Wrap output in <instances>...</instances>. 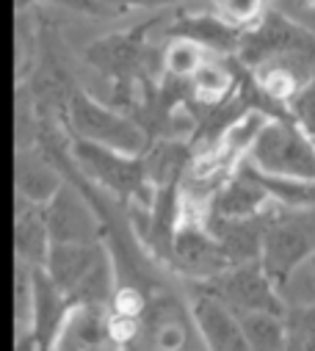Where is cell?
I'll return each instance as SVG.
<instances>
[{"label":"cell","mask_w":315,"mask_h":351,"mask_svg":"<svg viewBox=\"0 0 315 351\" xmlns=\"http://www.w3.org/2000/svg\"><path fill=\"white\" fill-rule=\"evenodd\" d=\"M47 274L53 282L72 296V302H92L111 307L116 293V271L111 252L100 241L86 243H53L47 263Z\"/></svg>","instance_id":"6da1fadb"},{"label":"cell","mask_w":315,"mask_h":351,"mask_svg":"<svg viewBox=\"0 0 315 351\" xmlns=\"http://www.w3.org/2000/svg\"><path fill=\"white\" fill-rule=\"evenodd\" d=\"M315 252V205L310 208H285L271 205L266 216V241H263V269L271 280L285 288L293 271Z\"/></svg>","instance_id":"7a4b0ae2"},{"label":"cell","mask_w":315,"mask_h":351,"mask_svg":"<svg viewBox=\"0 0 315 351\" xmlns=\"http://www.w3.org/2000/svg\"><path fill=\"white\" fill-rule=\"evenodd\" d=\"M64 125L75 138L105 144V147H114V149L130 152V155H144V149L152 141L147 128L133 114L111 108V106L89 97L84 89H77L72 95L66 114H64Z\"/></svg>","instance_id":"3957f363"},{"label":"cell","mask_w":315,"mask_h":351,"mask_svg":"<svg viewBox=\"0 0 315 351\" xmlns=\"http://www.w3.org/2000/svg\"><path fill=\"white\" fill-rule=\"evenodd\" d=\"M69 152L84 178L114 191L119 199H125V202L155 199V186L147 180V169H144L141 155L119 152L114 147L94 144L86 138H75V136H72Z\"/></svg>","instance_id":"277c9868"},{"label":"cell","mask_w":315,"mask_h":351,"mask_svg":"<svg viewBox=\"0 0 315 351\" xmlns=\"http://www.w3.org/2000/svg\"><path fill=\"white\" fill-rule=\"evenodd\" d=\"M247 160L274 178L315 183V138L307 136L288 114L268 119Z\"/></svg>","instance_id":"5b68a950"},{"label":"cell","mask_w":315,"mask_h":351,"mask_svg":"<svg viewBox=\"0 0 315 351\" xmlns=\"http://www.w3.org/2000/svg\"><path fill=\"white\" fill-rule=\"evenodd\" d=\"M166 263L172 266V271L194 282L210 280L224 269H229L221 241L207 227V216L205 213L199 216V210H194V205H188L186 199H183V216L175 230Z\"/></svg>","instance_id":"8992f818"},{"label":"cell","mask_w":315,"mask_h":351,"mask_svg":"<svg viewBox=\"0 0 315 351\" xmlns=\"http://www.w3.org/2000/svg\"><path fill=\"white\" fill-rule=\"evenodd\" d=\"M199 291H207L227 302L235 313H252V310H271L285 313L288 302L279 291V285L271 280V274L263 269V263H235L221 274L197 282Z\"/></svg>","instance_id":"52a82bcc"},{"label":"cell","mask_w":315,"mask_h":351,"mask_svg":"<svg viewBox=\"0 0 315 351\" xmlns=\"http://www.w3.org/2000/svg\"><path fill=\"white\" fill-rule=\"evenodd\" d=\"M304 50H315V34L310 28L293 23L282 12L268 9L266 17L260 20V25L244 34V45H241L238 58L247 66H255L266 58L288 56V53H304Z\"/></svg>","instance_id":"ba28073f"},{"label":"cell","mask_w":315,"mask_h":351,"mask_svg":"<svg viewBox=\"0 0 315 351\" xmlns=\"http://www.w3.org/2000/svg\"><path fill=\"white\" fill-rule=\"evenodd\" d=\"M247 64L238 56H207L205 64L186 80L188 108L216 111L235 103L241 92V77Z\"/></svg>","instance_id":"9c48e42d"},{"label":"cell","mask_w":315,"mask_h":351,"mask_svg":"<svg viewBox=\"0 0 315 351\" xmlns=\"http://www.w3.org/2000/svg\"><path fill=\"white\" fill-rule=\"evenodd\" d=\"M188 318H191L194 332L202 346H207L213 351H244L247 348L241 315L227 302H221L218 296L197 288V293L188 304Z\"/></svg>","instance_id":"30bf717a"},{"label":"cell","mask_w":315,"mask_h":351,"mask_svg":"<svg viewBox=\"0 0 315 351\" xmlns=\"http://www.w3.org/2000/svg\"><path fill=\"white\" fill-rule=\"evenodd\" d=\"M47 227L53 235V243H86V241H100L103 227L86 202L84 191L64 183L61 191L45 205Z\"/></svg>","instance_id":"8fae6325"},{"label":"cell","mask_w":315,"mask_h":351,"mask_svg":"<svg viewBox=\"0 0 315 351\" xmlns=\"http://www.w3.org/2000/svg\"><path fill=\"white\" fill-rule=\"evenodd\" d=\"M274 205L268 189L263 186L257 169L244 158L238 163L227 183L216 191L210 210L213 216H224V219H247V216H260Z\"/></svg>","instance_id":"7c38bea8"},{"label":"cell","mask_w":315,"mask_h":351,"mask_svg":"<svg viewBox=\"0 0 315 351\" xmlns=\"http://www.w3.org/2000/svg\"><path fill=\"white\" fill-rule=\"evenodd\" d=\"M69 307H72V296L53 282L45 266H36L34 269V324H31V335L20 348H53Z\"/></svg>","instance_id":"4fadbf2b"},{"label":"cell","mask_w":315,"mask_h":351,"mask_svg":"<svg viewBox=\"0 0 315 351\" xmlns=\"http://www.w3.org/2000/svg\"><path fill=\"white\" fill-rule=\"evenodd\" d=\"M161 34H164V39H175V36L191 39V42L202 45L210 56H238L241 45H244V31L224 23L216 12H210V14H175L172 20L166 17Z\"/></svg>","instance_id":"5bb4252c"},{"label":"cell","mask_w":315,"mask_h":351,"mask_svg":"<svg viewBox=\"0 0 315 351\" xmlns=\"http://www.w3.org/2000/svg\"><path fill=\"white\" fill-rule=\"evenodd\" d=\"M58 155L45 147H17L14 158V189L17 197L47 205L64 186Z\"/></svg>","instance_id":"9a60e30c"},{"label":"cell","mask_w":315,"mask_h":351,"mask_svg":"<svg viewBox=\"0 0 315 351\" xmlns=\"http://www.w3.org/2000/svg\"><path fill=\"white\" fill-rule=\"evenodd\" d=\"M266 216L268 210L260 216H247V219H224V216L207 213V227L221 241V249L229 260V266H235V263H257L263 257Z\"/></svg>","instance_id":"2e32d148"},{"label":"cell","mask_w":315,"mask_h":351,"mask_svg":"<svg viewBox=\"0 0 315 351\" xmlns=\"http://www.w3.org/2000/svg\"><path fill=\"white\" fill-rule=\"evenodd\" d=\"M111 340V307L72 302L53 348H100Z\"/></svg>","instance_id":"e0dca14e"},{"label":"cell","mask_w":315,"mask_h":351,"mask_svg":"<svg viewBox=\"0 0 315 351\" xmlns=\"http://www.w3.org/2000/svg\"><path fill=\"white\" fill-rule=\"evenodd\" d=\"M53 246V235L47 227L45 205L17 197L14 205V260L28 266H45Z\"/></svg>","instance_id":"ac0fdd59"},{"label":"cell","mask_w":315,"mask_h":351,"mask_svg":"<svg viewBox=\"0 0 315 351\" xmlns=\"http://www.w3.org/2000/svg\"><path fill=\"white\" fill-rule=\"evenodd\" d=\"M144 169H147V180L155 189H166V186H180L186 180V171L191 169V147L180 136H158L149 141L144 149Z\"/></svg>","instance_id":"d6986e66"},{"label":"cell","mask_w":315,"mask_h":351,"mask_svg":"<svg viewBox=\"0 0 315 351\" xmlns=\"http://www.w3.org/2000/svg\"><path fill=\"white\" fill-rule=\"evenodd\" d=\"M268 119H271V114L263 111V108H247V111H241L238 117H235L224 128V133L218 138V149L224 155H229L232 160H244L249 155V149L255 147L260 130L268 125Z\"/></svg>","instance_id":"ffe728a7"},{"label":"cell","mask_w":315,"mask_h":351,"mask_svg":"<svg viewBox=\"0 0 315 351\" xmlns=\"http://www.w3.org/2000/svg\"><path fill=\"white\" fill-rule=\"evenodd\" d=\"M241 326H244L247 348H257V351H279V348H288L285 313H271V310L241 313Z\"/></svg>","instance_id":"44dd1931"},{"label":"cell","mask_w":315,"mask_h":351,"mask_svg":"<svg viewBox=\"0 0 315 351\" xmlns=\"http://www.w3.org/2000/svg\"><path fill=\"white\" fill-rule=\"evenodd\" d=\"M210 53L191 42V39H183V36H175V39H166V45H161V61H164V75L166 77H175V80H188L207 58Z\"/></svg>","instance_id":"7402d4cb"},{"label":"cell","mask_w":315,"mask_h":351,"mask_svg":"<svg viewBox=\"0 0 315 351\" xmlns=\"http://www.w3.org/2000/svg\"><path fill=\"white\" fill-rule=\"evenodd\" d=\"M34 269L23 260H14V335L17 348L31 335L34 324Z\"/></svg>","instance_id":"603a6c76"},{"label":"cell","mask_w":315,"mask_h":351,"mask_svg":"<svg viewBox=\"0 0 315 351\" xmlns=\"http://www.w3.org/2000/svg\"><path fill=\"white\" fill-rule=\"evenodd\" d=\"M285 326H288V348L315 351V299L290 302L285 307Z\"/></svg>","instance_id":"cb8c5ba5"},{"label":"cell","mask_w":315,"mask_h":351,"mask_svg":"<svg viewBox=\"0 0 315 351\" xmlns=\"http://www.w3.org/2000/svg\"><path fill=\"white\" fill-rule=\"evenodd\" d=\"M213 12L238 31H252L266 17V0H210Z\"/></svg>","instance_id":"d4e9b609"},{"label":"cell","mask_w":315,"mask_h":351,"mask_svg":"<svg viewBox=\"0 0 315 351\" xmlns=\"http://www.w3.org/2000/svg\"><path fill=\"white\" fill-rule=\"evenodd\" d=\"M285 111L307 136L315 138V77H310L301 89L288 100Z\"/></svg>","instance_id":"484cf974"},{"label":"cell","mask_w":315,"mask_h":351,"mask_svg":"<svg viewBox=\"0 0 315 351\" xmlns=\"http://www.w3.org/2000/svg\"><path fill=\"white\" fill-rule=\"evenodd\" d=\"M282 296L285 302H307V299H315V252L301 263V266L293 271V277L285 282L282 288Z\"/></svg>","instance_id":"4316f807"},{"label":"cell","mask_w":315,"mask_h":351,"mask_svg":"<svg viewBox=\"0 0 315 351\" xmlns=\"http://www.w3.org/2000/svg\"><path fill=\"white\" fill-rule=\"evenodd\" d=\"M17 12H28L34 6H64L69 12H81V14H94V17H105V12L94 3V0H14Z\"/></svg>","instance_id":"83f0119b"},{"label":"cell","mask_w":315,"mask_h":351,"mask_svg":"<svg viewBox=\"0 0 315 351\" xmlns=\"http://www.w3.org/2000/svg\"><path fill=\"white\" fill-rule=\"evenodd\" d=\"M299 6H307V9H315V0H299Z\"/></svg>","instance_id":"f1b7e54d"}]
</instances>
